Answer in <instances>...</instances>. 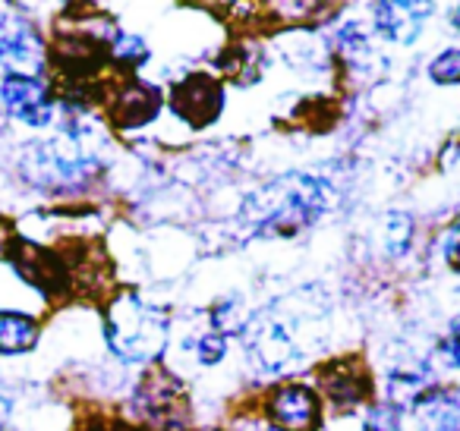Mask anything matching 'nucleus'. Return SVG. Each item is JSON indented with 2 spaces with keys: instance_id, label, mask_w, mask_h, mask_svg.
Here are the masks:
<instances>
[{
  "instance_id": "obj_1",
  "label": "nucleus",
  "mask_w": 460,
  "mask_h": 431,
  "mask_svg": "<svg viewBox=\"0 0 460 431\" xmlns=\"http://www.w3.org/2000/svg\"><path fill=\"white\" fill-rule=\"evenodd\" d=\"M309 296L313 290L278 299L250 321L246 347L262 372L278 374L300 365L309 353L306 347L319 340V328L328 321V309L322 299Z\"/></svg>"
},
{
  "instance_id": "obj_7",
  "label": "nucleus",
  "mask_w": 460,
  "mask_h": 431,
  "mask_svg": "<svg viewBox=\"0 0 460 431\" xmlns=\"http://www.w3.org/2000/svg\"><path fill=\"white\" fill-rule=\"evenodd\" d=\"M269 416L281 431H313L319 425L322 406L313 387L306 384H284L271 393Z\"/></svg>"
},
{
  "instance_id": "obj_14",
  "label": "nucleus",
  "mask_w": 460,
  "mask_h": 431,
  "mask_svg": "<svg viewBox=\"0 0 460 431\" xmlns=\"http://www.w3.org/2000/svg\"><path fill=\"white\" fill-rule=\"evenodd\" d=\"M39 337V324L35 318L20 315V312H0V353L16 356L26 353Z\"/></svg>"
},
{
  "instance_id": "obj_6",
  "label": "nucleus",
  "mask_w": 460,
  "mask_h": 431,
  "mask_svg": "<svg viewBox=\"0 0 460 431\" xmlns=\"http://www.w3.org/2000/svg\"><path fill=\"white\" fill-rule=\"evenodd\" d=\"M0 104L10 117L29 123V127H45L54 117V104L48 98V89L41 79L29 76V73H7L0 79Z\"/></svg>"
},
{
  "instance_id": "obj_19",
  "label": "nucleus",
  "mask_w": 460,
  "mask_h": 431,
  "mask_svg": "<svg viewBox=\"0 0 460 431\" xmlns=\"http://www.w3.org/2000/svg\"><path fill=\"white\" fill-rule=\"evenodd\" d=\"M111 54H114L120 64H139L148 51H146V45L136 39V35H120V39L114 41V48H111Z\"/></svg>"
},
{
  "instance_id": "obj_17",
  "label": "nucleus",
  "mask_w": 460,
  "mask_h": 431,
  "mask_svg": "<svg viewBox=\"0 0 460 431\" xmlns=\"http://www.w3.org/2000/svg\"><path fill=\"white\" fill-rule=\"evenodd\" d=\"M366 431H401V416H397V406L382 403L366 416Z\"/></svg>"
},
{
  "instance_id": "obj_3",
  "label": "nucleus",
  "mask_w": 460,
  "mask_h": 431,
  "mask_svg": "<svg viewBox=\"0 0 460 431\" xmlns=\"http://www.w3.org/2000/svg\"><path fill=\"white\" fill-rule=\"evenodd\" d=\"M104 337L111 349L127 362H142L161 353L167 340V318L133 293L111 299L104 315Z\"/></svg>"
},
{
  "instance_id": "obj_5",
  "label": "nucleus",
  "mask_w": 460,
  "mask_h": 431,
  "mask_svg": "<svg viewBox=\"0 0 460 431\" xmlns=\"http://www.w3.org/2000/svg\"><path fill=\"white\" fill-rule=\"evenodd\" d=\"M136 409L142 412L152 428L171 431V428H183L186 422V403L180 384L171 378L167 372H152L146 378V384L136 393Z\"/></svg>"
},
{
  "instance_id": "obj_13",
  "label": "nucleus",
  "mask_w": 460,
  "mask_h": 431,
  "mask_svg": "<svg viewBox=\"0 0 460 431\" xmlns=\"http://www.w3.org/2000/svg\"><path fill=\"white\" fill-rule=\"evenodd\" d=\"M0 66H7L13 76L20 70H39L41 66V41L29 29L10 32L0 39Z\"/></svg>"
},
{
  "instance_id": "obj_22",
  "label": "nucleus",
  "mask_w": 460,
  "mask_h": 431,
  "mask_svg": "<svg viewBox=\"0 0 460 431\" xmlns=\"http://www.w3.org/2000/svg\"><path fill=\"white\" fill-rule=\"evenodd\" d=\"M454 29H460V7L454 10Z\"/></svg>"
},
{
  "instance_id": "obj_20",
  "label": "nucleus",
  "mask_w": 460,
  "mask_h": 431,
  "mask_svg": "<svg viewBox=\"0 0 460 431\" xmlns=\"http://www.w3.org/2000/svg\"><path fill=\"white\" fill-rule=\"evenodd\" d=\"M438 353H441V359H445V365L460 368V318L451 321V330H447V337L441 340Z\"/></svg>"
},
{
  "instance_id": "obj_9",
  "label": "nucleus",
  "mask_w": 460,
  "mask_h": 431,
  "mask_svg": "<svg viewBox=\"0 0 460 431\" xmlns=\"http://www.w3.org/2000/svg\"><path fill=\"white\" fill-rule=\"evenodd\" d=\"M372 13H376V29L385 39L397 41V45H410L420 35L422 20L429 13H435V7L432 4H407V0H401V4H376Z\"/></svg>"
},
{
  "instance_id": "obj_4",
  "label": "nucleus",
  "mask_w": 460,
  "mask_h": 431,
  "mask_svg": "<svg viewBox=\"0 0 460 431\" xmlns=\"http://www.w3.org/2000/svg\"><path fill=\"white\" fill-rule=\"evenodd\" d=\"M95 173V158L85 152L76 136H58L51 142L32 145L22 158V177L45 189L79 186Z\"/></svg>"
},
{
  "instance_id": "obj_8",
  "label": "nucleus",
  "mask_w": 460,
  "mask_h": 431,
  "mask_svg": "<svg viewBox=\"0 0 460 431\" xmlns=\"http://www.w3.org/2000/svg\"><path fill=\"white\" fill-rule=\"evenodd\" d=\"M221 85L211 76H205V73H192L173 89V110L192 127H205V123L215 120L217 110H221Z\"/></svg>"
},
{
  "instance_id": "obj_11",
  "label": "nucleus",
  "mask_w": 460,
  "mask_h": 431,
  "mask_svg": "<svg viewBox=\"0 0 460 431\" xmlns=\"http://www.w3.org/2000/svg\"><path fill=\"white\" fill-rule=\"evenodd\" d=\"M158 104H161L158 89L142 85V83H129L114 95L108 114L117 127H127V129L129 127H146V123L158 114Z\"/></svg>"
},
{
  "instance_id": "obj_10",
  "label": "nucleus",
  "mask_w": 460,
  "mask_h": 431,
  "mask_svg": "<svg viewBox=\"0 0 460 431\" xmlns=\"http://www.w3.org/2000/svg\"><path fill=\"white\" fill-rule=\"evenodd\" d=\"M416 425L420 431H460V391L457 387H432L416 400Z\"/></svg>"
},
{
  "instance_id": "obj_16",
  "label": "nucleus",
  "mask_w": 460,
  "mask_h": 431,
  "mask_svg": "<svg viewBox=\"0 0 460 431\" xmlns=\"http://www.w3.org/2000/svg\"><path fill=\"white\" fill-rule=\"evenodd\" d=\"M429 76H432L435 83H460V51L457 48L438 54V57L432 60V66H429Z\"/></svg>"
},
{
  "instance_id": "obj_2",
  "label": "nucleus",
  "mask_w": 460,
  "mask_h": 431,
  "mask_svg": "<svg viewBox=\"0 0 460 431\" xmlns=\"http://www.w3.org/2000/svg\"><path fill=\"white\" fill-rule=\"evenodd\" d=\"M328 205H332V192L322 180L290 173L250 196L243 217L256 233H294L300 227H309Z\"/></svg>"
},
{
  "instance_id": "obj_15",
  "label": "nucleus",
  "mask_w": 460,
  "mask_h": 431,
  "mask_svg": "<svg viewBox=\"0 0 460 431\" xmlns=\"http://www.w3.org/2000/svg\"><path fill=\"white\" fill-rule=\"evenodd\" d=\"M410 236H413V221L407 215H388L382 227V240L388 255H401L410 246Z\"/></svg>"
},
{
  "instance_id": "obj_12",
  "label": "nucleus",
  "mask_w": 460,
  "mask_h": 431,
  "mask_svg": "<svg viewBox=\"0 0 460 431\" xmlns=\"http://www.w3.org/2000/svg\"><path fill=\"white\" fill-rule=\"evenodd\" d=\"M322 387L328 400L338 406H357L369 397V374L357 365L353 359L334 362L322 372Z\"/></svg>"
},
{
  "instance_id": "obj_21",
  "label": "nucleus",
  "mask_w": 460,
  "mask_h": 431,
  "mask_svg": "<svg viewBox=\"0 0 460 431\" xmlns=\"http://www.w3.org/2000/svg\"><path fill=\"white\" fill-rule=\"evenodd\" d=\"M445 259H447V265H451L454 271H460V221L454 224V227L447 230V236H445Z\"/></svg>"
},
{
  "instance_id": "obj_18",
  "label": "nucleus",
  "mask_w": 460,
  "mask_h": 431,
  "mask_svg": "<svg viewBox=\"0 0 460 431\" xmlns=\"http://www.w3.org/2000/svg\"><path fill=\"white\" fill-rule=\"evenodd\" d=\"M196 356H199V362H205V365H215V362L224 356V334L205 330V334L196 340Z\"/></svg>"
}]
</instances>
